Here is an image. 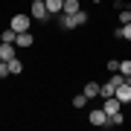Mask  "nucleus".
Instances as JSON below:
<instances>
[{
  "mask_svg": "<svg viewBox=\"0 0 131 131\" xmlns=\"http://www.w3.org/2000/svg\"><path fill=\"white\" fill-rule=\"evenodd\" d=\"M58 20H61V29H76V26L88 24V12H82V9L76 12V15H64V12H61Z\"/></svg>",
  "mask_w": 131,
  "mask_h": 131,
  "instance_id": "f257e3e1",
  "label": "nucleus"
},
{
  "mask_svg": "<svg viewBox=\"0 0 131 131\" xmlns=\"http://www.w3.org/2000/svg\"><path fill=\"white\" fill-rule=\"evenodd\" d=\"M29 15L38 18V20H50V9H47V3H44V0H35V3L29 6Z\"/></svg>",
  "mask_w": 131,
  "mask_h": 131,
  "instance_id": "f03ea898",
  "label": "nucleus"
},
{
  "mask_svg": "<svg viewBox=\"0 0 131 131\" xmlns=\"http://www.w3.org/2000/svg\"><path fill=\"white\" fill-rule=\"evenodd\" d=\"M29 18H32V15H15L9 26L15 29V32H26V29H29Z\"/></svg>",
  "mask_w": 131,
  "mask_h": 131,
  "instance_id": "7ed1b4c3",
  "label": "nucleus"
},
{
  "mask_svg": "<svg viewBox=\"0 0 131 131\" xmlns=\"http://www.w3.org/2000/svg\"><path fill=\"white\" fill-rule=\"evenodd\" d=\"M90 125H96V128H102V125H108V114H105V108H96V111H90Z\"/></svg>",
  "mask_w": 131,
  "mask_h": 131,
  "instance_id": "20e7f679",
  "label": "nucleus"
},
{
  "mask_svg": "<svg viewBox=\"0 0 131 131\" xmlns=\"http://www.w3.org/2000/svg\"><path fill=\"white\" fill-rule=\"evenodd\" d=\"M102 108H105V114H108V117H111V114H117V111H122V102H119L117 96H108Z\"/></svg>",
  "mask_w": 131,
  "mask_h": 131,
  "instance_id": "39448f33",
  "label": "nucleus"
},
{
  "mask_svg": "<svg viewBox=\"0 0 131 131\" xmlns=\"http://www.w3.org/2000/svg\"><path fill=\"white\" fill-rule=\"evenodd\" d=\"M114 96H117V99H119L122 105H128V102H131V84H128V82H125V84H119Z\"/></svg>",
  "mask_w": 131,
  "mask_h": 131,
  "instance_id": "423d86ee",
  "label": "nucleus"
},
{
  "mask_svg": "<svg viewBox=\"0 0 131 131\" xmlns=\"http://www.w3.org/2000/svg\"><path fill=\"white\" fill-rule=\"evenodd\" d=\"M15 58V47L6 41H0V61H12Z\"/></svg>",
  "mask_w": 131,
  "mask_h": 131,
  "instance_id": "0eeeda50",
  "label": "nucleus"
},
{
  "mask_svg": "<svg viewBox=\"0 0 131 131\" xmlns=\"http://www.w3.org/2000/svg\"><path fill=\"white\" fill-rule=\"evenodd\" d=\"M44 3H47L50 15H61V9H64V0H44Z\"/></svg>",
  "mask_w": 131,
  "mask_h": 131,
  "instance_id": "6e6552de",
  "label": "nucleus"
},
{
  "mask_svg": "<svg viewBox=\"0 0 131 131\" xmlns=\"http://www.w3.org/2000/svg\"><path fill=\"white\" fill-rule=\"evenodd\" d=\"M114 93H117V88H114V84H111V79H108V84H99V96H102V99L114 96Z\"/></svg>",
  "mask_w": 131,
  "mask_h": 131,
  "instance_id": "1a4fd4ad",
  "label": "nucleus"
},
{
  "mask_svg": "<svg viewBox=\"0 0 131 131\" xmlns=\"http://www.w3.org/2000/svg\"><path fill=\"white\" fill-rule=\"evenodd\" d=\"M15 44H18V47H32V35H29V32H18Z\"/></svg>",
  "mask_w": 131,
  "mask_h": 131,
  "instance_id": "9d476101",
  "label": "nucleus"
},
{
  "mask_svg": "<svg viewBox=\"0 0 131 131\" xmlns=\"http://www.w3.org/2000/svg\"><path fill=\"white\" fill-rule=\"evenodd\" d=\"M79 9H82L79 0H64V9H61V12H64V15H76Z\"/></svg>",
  "mask_w": 131,
  "mask_h": 131,
  "instance_id": "9b49d317",
  "label": "nucleus"
},
{
  "mask_svg": "<svg viewBox=\"0 0 131 131\" xmlns=\"http://www.w3.org/2000/svg\"><path fill=\"white\" fill-rule=\"evenodd\" d=\"M84 96H88V99L90 96H99V84L96 82H88V84H84Z\"/></svg>",
  "mask_w": 131,
  "mask_h": 131,
  "instance_id": "f8f14e48",
  "label": "nucleus"
},
{
  "mask_svg": "<svg viewBox=\"0 0 131 131\" xmlns=\"http://www.w3.org/2000/svg\"><path fill=\"white\" fill-rule=\"evenodd\" d=\"M15 38H18V32L9 26V29H3V35H0V41H6V44H15Z\"/></svg>",
  "mask_w": 131,
  "mask_h": 131,
  "instance_id": "ddd939ff",
  "label": "nucleus"
},
{
  "mask_svg": "<svg viewBox=\"0 0 131 131\" xmlns=\"http://www.w3.org/2000/svg\"><path fill=\"white\" fill-rule=\"evenodd\" d=\"M6 64H9V73H12V76H18L20 70H24V64H20L18 58H12V61H6Z\"/></svg>",
  "mask_w": 131,
  "mask_h": 131,
  "instance_id": "4468645a",
  "label": "nucleus"
},
{
  "mask_svg": "<svg viewBox=\"0 0 131 131\" xmlns=\"http://www.w3.org/2000/svg\"><path fill=\"white\" fill-rule=\"evenodd\" d=\"M117 38H128V41H131V24H122L117 29Z\"/></svg>",
  "mask_w": 131,
  "mask_h": 131,
  "instance_id": "2eb2a0df",
  "label": "nucleus"
},
{
  "mask_svg": "<svg viewBox=\"0 0 131 131\" xmlns=\"http://www.w3.org/2000/svg\"><path fill=\"white\" fill-rule=\"evenodd\" d=\"M84 105H88V96H84V93L73 96V108H84Z\"/></svg>",
  "mask_w": 131,
  "mask_h": 131,
  "instance_id": "dca6fc26",
  "label": "nucleus"
},
{
  "mask_svg": "<svg viewBox=\"0 0 131 131\" xmlns=\"http://www.w3.org/2000/svg\"><path fill=\"white\" fill-rule=\"evenodd\" d=\"M119 24H131V9H119Z\"/></svg>",
  "mask_w": 131,
  "mask_h": 131,
  "instance_id": "f3484780",
  "label": "nucleus"
},
{
  "mask_svg": "<svg viewBox=\"0 0 131 131\" xmlns=\"http://www.w3.org/2000/svg\"><path fill=\"white\" fill-rule=\"evenodd\" d=\"M111 84H114V88H119V84H125V73H119V76H111Z\"/></svg>",
  "mask_w": 131,
  "mask_h": 131,
  "instance_id": "a211bd4d",
  "label": "nucleus"
},
{
  "mask_svg": "<svg viewBox=\"0 0 131 131\" xmlns=\"http://www.w3.org/2000/svg\"><path fill=\"white\" fill-rule=\"evenodd\" d=\"M6 76H12V73H9V64H6V61H0V79H6Z\"/></svg>",
  "mask_w": 131,
  "mask_h": 131,
  "instance_id": "6ab92c4d",
  "label": "nucleus"
},
{
  "mask_svg": "<svg viewBox=\"0 0 131 131\" xmlns=\"http://www.w3.org/2000/svg\"><path fill=\"white\" fill-rule=\"evenodd\" d=\"M108 70H111V73H119V61L111 58V61H108Z\"/></svg>",
  "mask_w": 131,
  "mask_h": 131,
  "instance_id": "aec40b11",
  "label": "nucleus"
},
{
  "mask_svg": "<svg viewBox=\"0 0 131 131\" xmlns=\"http://www.w3.org/2000/svg\"><path fill=\"white\" fill-rule=\"evenodd\" d=\"M119 73H125V76L131 73V61H119Z\"/></svg>",
  "mask_w": 131,
  "mask_h": 131,
  "instance_id": "412c9836",
  "label": "nucleus"
},
{
  "mask_svg": "<svg viewBox=\"0 0 131 131\" xmlns=\"http://www.w3.org/2000/svg\"><path fill=\"white\" fill-rule=\"evenodd\" d=\"M125 82H128V84H131V73H128V76H125Z\"/></svg>",
  "mask_w": 131,
  "mask_h": 131,
  "instance_id": "4be33fe9",
  "label": "nucleus"
}]
</instances>
